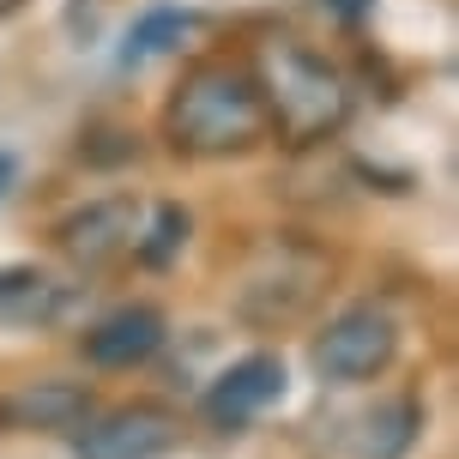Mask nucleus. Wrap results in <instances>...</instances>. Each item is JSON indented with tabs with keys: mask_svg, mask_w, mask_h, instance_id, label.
<instances>
[{
	"mask_svg": "<svg viewBox=\"0 0 459 459\" xmlns=\"http://www.w3.org/2000/svg\"><path fill=\"white\" fill-rule=\"evenodd\" d=\"M163 139L182 158H236L266 139V103L248 61L206 55L182 73V85L163 103Z\"/></svg>",
	"mask_w": 459,
	"mask_h": 459,
	"instance_id": "1",
	"label": "nucleus"
},
{
	"mask_svg": "<svg viewBox=\"0 0 459 459\" xmlns=\"http://www.w3.org/2000/svg\"><path fill=\"white\" fill-rule=\"evenodd\" d=\"M248 73L266 103V134H278L290 152L326 145L333 134H344V121L357 109L351 79L297 37H260Z\"/></svg>",
	"mask_w": 459,
	"mask_h": 459,
	"instance_id": "2",
	"label": "nucleus"
},
{
	"mask_svg": "<svg viewBox=\"0 0 459 459\" xmlns=\"http://www.w3.org/2000/svg\"><path fill=\"white\" fill-rule=\"evenodd\" d=\"M333 284V254L308 236H273L248 254L236 284V315L248 326H297Z\"/></svg>",
	"mask_w": 459,
	"mask_h": 459,
	"instance_id": "3",
	"label": "nucleus"
},
{
	"mask_svg": "<svg viewBox=\"0 0 459 459\" xmlns=\"http://www.w3.org/2000/svg\"><path fill=\"white\" fill-rule=\"evenodd\" d=\"M393 357H399V321L375 302H351L308 344V368L333 387H363L375 375H387Z\"/></svg>",
	"mask_w": 459,
	"mask_h": 459,
	"instance_id": "4",
	"label": "nucleus"
},
{
	"mask_svg": "<svg viewBox=\"0 0 459 459\" xmlns=\"http://www.w3.org/2000/svg\"><path fill=\"white\" fill-rule=\"evenodd\" d=\"M176 447H182V417L152 399L115 405L109 417L73 429V459H169Z\"/></svg>",
	"mask_w": 459,
	"mask_h": 459,
	"instance_id": "5",
	"label": "nucleus"
},
{
	"mask_svg": "<svg viewBox=\"0 0 459 459\" xmlns=\"http://www.w3.org/2000/svg\"><path fill=\"white\" fill-rule=\"evenodd\" d=\"M139 200L134 194H109V200H91V206L67 212L55 224V248L67 254L79 273H103L115 260L134 254V236H139Z\"/></svg>",
	"mask_w": 459,
	"mask_h": 459,
	"instance_id": "6",
	"label": "nucleus"
},
{
	"mask_svg": "<svg viewBox=\"0 0 459 459\" xmlns=\"http://www.w3.org/2000/svg\"><path fill=\"white\" fill-rule=\"evenodd\" d=\"M284 393H290L284 357H278V351H248V357H236V363L200 393V411H206L218 429H242V423H254L260 411L284 405Z\"/></svg>",
	"mask_w": 459,
	"mask_h": 459,
	"instance_id": "7",
	"label": "nucleus"
},
{
	"mask_svg": "<svg viewBox=\"0 0 459 459\" xmlns=\"http://www.w3.org/2000/svg\"><path fill=\"white\" fill-rule=\"evenodd\" d=\"M97 417L91 387L79 381H24L0 399V429H30V436H73Z\"/></svg>",
	"mask_w": 459,
	"mask_h": 459,
	"instance_id": "8",
	"label": "nucleus"
},
{
	"mask_svg": "<svg viewBox=\"0 0 459 459\" xmlns=\"http://www.w3.org/2000/svg\"><path fill=\"white\" fill-rule=\"evenodd\" d=\"M163 333H169L163 308H152V302H127V308L103 315V321L85 333V363L91 368H134V363H145V357H158Z\"/></svg>",
	"mask_w": 459,
	"mask_h": 459,
	"instance_id": "9",
	"label": "nucleus"
},
{
	"mask_svg": "<svg viewBox=\"0 0 459 459\" xmlns=\"http://www.w3.org/2000/svg\"><path fill=\"white\" fill-rule=\"evenodd\" d=\"M423 423H429L423 399L393 393V399H381L375 411L357 417V429H351V441H344V454H351V459H411L417 441H423Z\"/></svg>",
	"mask_w": 459,
	"mask_h": 459,
	"instance_id": "10",
	"label": "nucleus"
},
{
	"mask_svg": "<svg viewBox=\"0 0 459 459\" xmlns=\"http://www.w3.org/2000/svg\"><path fill=\"white\" fill-rule=\"evenodd\" d=\"M200 24H206V13H194V6H145V13L127 24V43H121L115 61L134 73V67H145V61H158V55H176Z\"/></svg>",
	"mask_w": 459,
	"mask_h": 459,
	"instance_id": "11",
	"label": "nucleus"
},
{
	"mask_svg": "<svg viewBox=\"0 0 459 459\" xmlns=\"http://www.w3.org/2000/svg\"><path fill=\"white\" fill-rule=\"evenodd\" d=\"M187 236H194V212L176 206V200H163V206H152V218L139 224V236H134V260L145 266V273H169V266L182 260Z\"/></svg>",
	"mask_w": 459,
	"mask_h": 459,
	"instance_id": "12",
	"label": "nucleus"
},
{
	"mask_svg": "<svg viewBox=\"0 0 459 459\" xmlns=\"http://www.w3.org/2000/svg\"><path fill=\"white\" fill-rule=\"evenodd\" d=\"M79 158L97 163V169H103V163H127V158H139V139L134 134H91L79 145Z\"/></svg>",
	"mask_w": 459,
	"mask_h": 459,
	"instance_id": "13",
	"label": "nucleus"
},
{
	"mask_svg": "<svg viewBox=\"0 0 459 459\" xmlns=\"http://www.w3.org/2000/svg\"><path fill=\"white\" fill-rule=\"evenodd\" d=\"M37 278H43L37 266H0V302H13L19 290H30Z\"/></svg>",
	"mask_w": 459,
	"mask_h": 459,
	"instance_id": "14",
	"label": "nucleus"
},
{
	"mask_svg": "<svg viewBox=\"0 0 459 459\" xmlns=\"http://www.w3.org/2000/svg\"><path fill=\"white\" fill-rule=\"evenodd\" d=\"M321 6H333V13H339L344 24H357V19L368 13V6H375V0H321Z\"/></svg>",
	"mask_w": 459,
	"mask_h": 459,
	"instance_id": "15",
	"label": "nucleus"
},
{
	"mask_svg": "<svg viewBox=\"0 0 459 459\" xmlns=\"http://www.w3.org/2000/svg\"><path fill=\"white\" fill-rule=\"evenodd\" d=\"M13 182H19V152H0V200H6Z\"/></svg>",
	"mask_w": 459,
	"mask_h": 459,
	"instance_id": "16",
	"label": "nucleus"
},
{
	"mask_svg": "<svg viewBox=\"0 0 459 459\" xmlns=\"http://www.w3.org/2000/svg\"><path fill=\"white\" fill-rule=\"evenodd\" d=\"M24 0H0V19H13V13H19Z\"/></svg>",
	"mask_w": 459,
	"mask_h": 459,
	"instance_id": "17",
	"label": "nucleus"
}]
</instances>
